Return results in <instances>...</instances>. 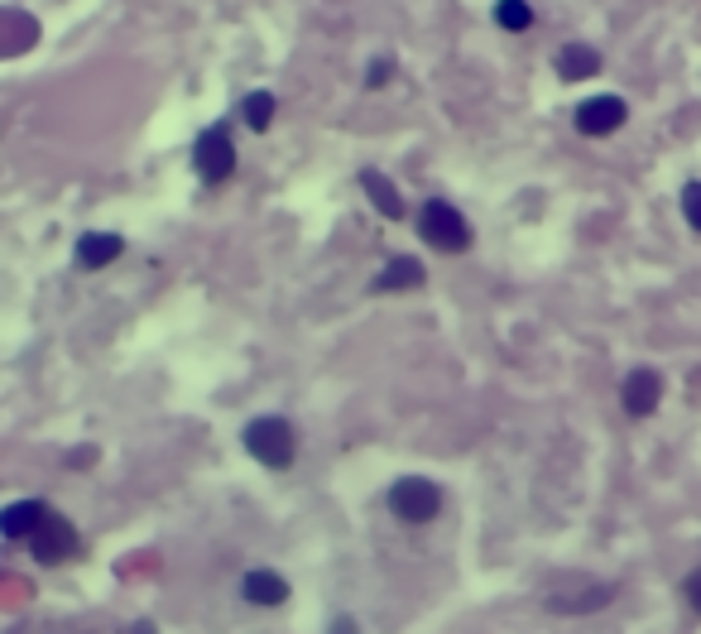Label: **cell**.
Masks as SVG:
<instances>
[{"instance_id":"1","label":"cell","mask_w":701,"mask_h":634,"mask_svg":"<svg viewBox=\"0 0 701 634\" xmlns=\"http://www.w3.org/2000/svg\"><path fill=\"white\" fill-rule=\"evenodd\" d=\"M418 236L432 250H442V255H461V250L471 245V221L461 217L452 203L432 197V203H423V211H418Z\"/></svg>"},{"instance_id":"2","label":"cell","mask_w":701,"mask_h":634,"mask_svg":"<svg viewBox=\"0 0 701 634\" xmlns=\"http://www.w3.org/2000/svg\"><path fill=\"white\" fill-rule=\"evenodd\" d=\"M245 447H250V457L270 471H288L298 457V438H294V428H288V418H255L245 428Z\"/></svg>"},{"instance_id":"3","label":"cell","mask_w":701,"mask_h":634,"mask_svg":"<svg viewBox=\"0 0 701 634\" xmlns=\"http://www.w3.org/2000/svg\"><path fill=\"white\" fill-rule=\"evenodd\" d=\"M193 164L197 174H202V183H227L236 174V144H231V130L227 125H207L202 135H197L193 144Z\"/></svg>"},{"instance_id":"4","label":"cell","mask_w":701,"mask_h":634,"mask_svg":"<svg viewBox=\"0 0 701 634\" xmlns=\"http://www.w3.org/2000/svg\"><path fill=\"white\" fill-rule=\"evenodd\" d=\"M390 510L399 514L404 524H428V520H438V510H442V491L432 481H423V476H404V481L390 485Z\"/></svg>"},{"instance_id":"5","label":"cell","mask_w":701,"mask_h":634,"mask_svg":"<svg viewBox=\"0 0 701 634\" xmlns=\"http://www.w3.org/2000/svg\"><path fill=\"white\" fill-rule=\"evenodd\" d=\"M34 544V562H44V567H63L77 553V528L63 520V514H48L44 524H39V534L30 538Z\"/></svg>"},{"instance_id":"6","label":"cell","mask_w":701,"mask_h":634,"mask_svg":"<svg viewBox=\"0 0 701 634\" xmlns=\"http://www.w3.org/2000/svg\"><path fill=\"white\" fill-rule=\"evenodd\" d=\"M625 116H629V106L620 97H591V101L577 106V130L591 135V140H601V135H615V130L625 125Z\"/></svg>"},{"instance_id":"7","label":"cell","mask_w":701,"mask_h":634,"mask_svg":"<svg viewBox=\"0 0 701 634\" xmlns=\"http://www.w3.org/2000/svg\"><path fill=\"white\" fill-rule=\"evenodd\" d=\"M620 400H625V408L634 418H649L658 400H664V375L649 365H639V370H629V380H625V390H620Z\"/></svg>"},{"instance_id":"8","label":"cell","mask_w":701,"mask_h":634,"mask_svg":"<svg viewBox=\"0 0 701 634\" xmlns=\"http://www.w3.org/2000/svg\"><path fill=\"white\" fill-rule=\"evenodd\" d=\"M48 514L53 510L44 505V500H20V505H10L6 514H0V534L6 538H34Z\"/></svg>"},{"instance_id":"9","label":"cell","mask_w":701,"mask_h":634,"mask_svg":"<svg viewBox=\"0 0 701 634\" xmlns=\"http://www.w3.org/2000/svg\"><path fill=\"white\" fill-rule=\"evenodd\" d=\"M121 250H125L121 236L91 231V236H83V241H77V264H83V270H106V264L121 255Z\"/></svg>"},{"instance_id":"10","label":"cell","mask_w":701,"mask_h":634,"mask_svg":"<svg viewBox=\"0 0 701 634\" xmlns=\"http://www.w3.org/2000/svg\"><path fill=\"white\" fill-rule=\"evenodd\" d=\"M361 188H365V197L375 203V211H380L385 221H399V217H404V197H399V188H394L385 174L365 168V174H361Z\"/></svg>"},{"instance_id":"11","label":"cell","mask_w":701,"mask_h":634,"mask_svg":"<svg viewBox=\"0 0 701 634\" xmlns=\"http://www.w3.org/2000/svg\"><path fill=\"white\" fill-rule=\"evenodd\" d=\"M601 73V53L587 44H567L558 48V77L562 83H577V77H596Z\"/></svg>"},{"instance_id":"12","label":"cell","mask_w":701,"mask_h":634,"mask_svg":"<svg viewBox=\"0 0 701 634\" xmlns=\"http://www.w3.org/2000/svg\"><path fill=\"white\" fill-rule=\"evenodd\" d=\"M418 284H423V264L399 255V260L385 264V274H380L370 288H375V294H399V288H418Z\"/></svg>"},{"instance_id":"13","label":"cell","mask_w":701,"mask_h":634,"mask_svg":"<svg viewBox=\"0 0 701 634\" xmlns=\"http://www.w3.org/2000/svg\"><path fill=\"white\" fill-rule=\"evenodd\" d=\"M241 591L250 605H284L288 601V581L280 572H250Z\"/></svg>"},{"instance_id":"14","label":"cell","mask_w":701,"mask_h":634,"mask_svg":"<svg viewBox=\"0 0 701 634\" xmlns=\"http://www.w3.org/2000/svg\"><path fill=\"white\" fill-rule=\"evenodd\" d=\"M495 24H500V30H510V34H524L528 24H534V10H528V0H500Z\"/></svg>"},{"instance_id":"15","label":"cell","mask_w":701,"mask_h":634,"mask_svg":"<svg viewBox=\"0 0 701 634\" xmlns=\"http://www.w3.org/2000/svg\"><path fill=\"white\" fill-rule=\"evenodd\" d=\"M274 111H280V106H274L270 91H250V97H245V125L250 130H270Z\"/></svg>"},{"instance_id":"16","label":"cell","mask_w":701,"mask_h":634,"mask_svg":"<svg viewBox=\"0 0 701 634\" xmlns=\"http://www.w3.org/2000/svg\"><path fill=\"white\" fill-rule=\"evenodd\" d=\"M682 217L692 231H701V183H687L682 188Z\"/></svg>"},{"instance_id":"17","label":"cell","mask_w":701,"mask_h":634,"mask_svg":"<svg viewBox=\"0 0 701 634\" xmlns=\"http://www.w3.org/2000/svg\"><path fill=\"white\" fill-rule=\"evenodd\" d=\"M390 77H394V63L390 58H375V63H370V73H365V87H385Z\"/></svg>"},{"instance_id":"18","label":"cell","mask_w":701,"mask_h":634,"mask_svg":"<svg viewBox=\"0 0 701 634\" xmlns=\"http://www.w3.org/2000/svg\"><path fill=\"white\" fill-rule=\"evenodd\" d=\"M682 597H687V605H692V611L701 615V567H697V572L682 581Z\"/></svg>"},{"instance_id":"19","label":"cell","mask_w":701,"mask_h":634,"mask_svg":"<svg viewBox=\"0 0 701 634\" xmlns=\"http://www.w3.org/2000/svg\"><path fill=\"white\" fill-rule=\"evenodd\" d=\"M332 634H355V620H332Z\"/></svg>"},{"instance_id":"20","label":"cell","mask_w":701,"mask_h":634,"mask_svg":"<svg viewBox=\"0 0 701 634\" xmlns=\"http://www.w3.org/2000/svg\"><path fill=\"white\" fill-rule=\"evenodd\" d=\"M135 634H154V630H150V625H140V630H135Z\"/></svg>"}]
</instances>
